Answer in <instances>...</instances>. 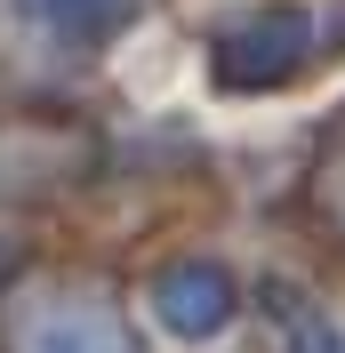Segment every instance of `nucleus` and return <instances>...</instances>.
<instances>
[{"mask_svg":"<svg viewBox=\"0 0 345 353\" xmlns=\"http://www.w3.org/2000/svg\"><path fill=\"white\" fill-rule=\"evenodd\" d=\"M152 313H161V330L169 337H217L233 321V273L217 257H177L161 281H152Z\"/></svg>","mask_w":345,"mask_h":353,"instance_id":"nucleus-3","label":"nucleus"},{"mask_svg":"<svg viewBox=\"0 0 345 353\" xmlns=\"http://www.w3.org/2000/svg\"><path fill=\"white\" fill-rule=\"evenodd\" d=\"M305 65H313V17H305L297 0L241 8L233 24L209 32V72H217V88H233V97H273V88H289Z\"/></svg>","mask_w":345,"mask_h":353,"instance_id":"nucleus-2","label":"nucleus"},{"mask_svg":"<svg viewBox=\"0 0 345 353\" xmlns=\"http://www.w3.org/2000/svg\"><path fill=\"white\" fill-rule=\"evenodd\" d=\"M0 353H137V330L97 273H32L0 297Z\"/></svg>","mask_w":345,"mask_h":353,"instance_id":"nucleus-1","label":"nucleus"},{"mask_svg":"<svg viewBox=\"0 0 345 353\" xmlns=\"http://www.w3.org/2000/svg\"><path fill=\"white\" fill-rule=\"evenodd\" d=\"M265 313H273L281 330H289V345H297V353H337V321H322V305H313L305 289L265 281Z\"/></svg>","mask_w":345,"mask_h":353,"instance_id":"nucleus-5","label":"nucleus"},{"mask_svg":"<svg viewBox=\"0 0 345 353\" xmlns=\"http://www.w3.org/2000/svg\"><path fill=\"white\" fill-rule=\"evenodd\" d=\"M32 17L72 48H105L137 24V0H32Z\"/></svg>","mask_w":345,"mask_h":353,"instance_id":"nucleus-4","label":"nucleus"},{"mask_svg":"<svg viewBox=\"0 0 345 353\" xmlns=\"http://www.w3.org/2000/svg\"><path fill=\"white\" fill-rule=\"evenodd\" d=\"M322 209H329V225L345 233V112L329 121V145H322Z\"/></svg>","mask_w":345,"mask_h":353,"instance_id":"nucleus-6","label":"nucleus"}]
</instances>
